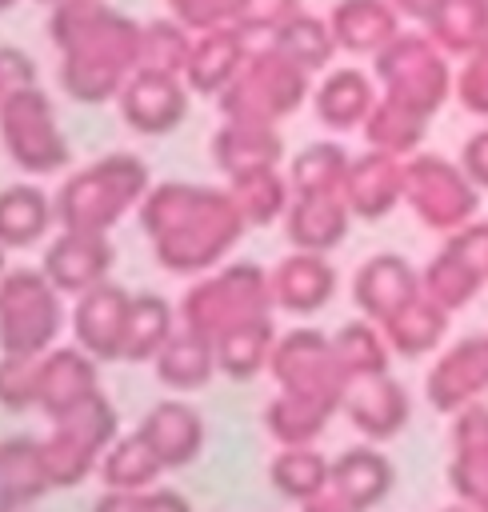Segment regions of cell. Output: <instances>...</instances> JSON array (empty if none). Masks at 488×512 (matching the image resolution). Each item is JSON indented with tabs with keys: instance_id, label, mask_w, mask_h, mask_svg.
I'll return each mask as SVG.
<instances>
[{
	"instance_id": "obj_1",
	"label": "cell",
	"mask_w": 488,
	"mask_h": 512,
	"mask_svg": "<svg viewBox=\"0 0 488 512\" xmlns=\"http://www.w3.org/2000/svg\"><path fill=\"white\" fill-rule=\"evenodd\" d=\"M136 220L156 264L176 276L212 272L248 232V220L228 188L192 180L152 184L136 208Z\"/></svg>"
},
{
	"instance_id": "obj_2",
	"label": "cell",
	"mask_w": 488,
	"mask_h": 512,
	"mask_svg": "<svg viewBox=\"0 0 488 512\" xmlns=\"http://www.w3.org/2000/svg\"><path fill=\"white\" fill-rule=\"evenodd\" d=\"M56 80L76 104H108L140 68V20L108 0H60L44 24Z\"/></svg>"
},
{
	"instance_id": "obj_3",
	"label": "cell",
	"mask_w": 488,
	"mask_h": 512,
	"mask_svg": "<svg viewBox=\"0 0 488 512\" xmlns=\"http://www.w3.org/2000/svg\"><path fill=\"white\" fill-rule=\"evenodd\" d=\"M152 188V172L136 152H108L92 164L64 176L56 188V224L60 228H88L112 232L128 212L140 208L144 192Z\"/></svg>"
},
{
	"instance_id": "obj_4",
	"label": "cell",
	"mask_w": 488,
	"mask_h": 512,
	"mask_svg": "<svg viewBox=\"0 0 488 512\" xmlns=\"http://www.w3.org/2000/svg\"><path fill=\"white\" fill-rule=\"evenodd\" d=\"M260 312H276V308H272L268 268H260L252 260L216 264L180 300V324L208 340L216 332H224L228 324H236L244 316H260Z\"/></svg>"
},
{
	"instance_id": "obj_5",
	"label": "cell",
	"mask_w": 488,
	"mask_h": 512,
	"mask_svg": "<svg viewBox=\"0 0 488 512\" xmlns=\"http://www.w3.org/2000/svg\"><path fill=\"white\" fill-rule=\"evenodd\" d=\"M308 96V68H300L292 56H284L276 44L252 48L232 84L216 96L220 116H240V120H284L288 112L300 108Z\"/></svg>"
},
{
	"instance_id": "obj_6",
	"label": "cell",
	"mask_w": 488,
	"mask_h": 512,
	"mask_svg": "<svg viewBox=\"0 0 488 512\" xmlns=\"http://www.w3.org/2000/svg\"><path fill=\"white\" fill-rule=\"evenodd\" d=\"M0 144L4 156L28 176H52L72 160L56 104L40 84H28L0 104Z\"/></svg>"
},
{
	"instance_id": "obj_7",
	"label": "cell",
	"mask_w": 488,
	"mask_h": 512,
	"mask_svg": "<svg viewBox=\"0 0 488 512\" xmlns=\"http://www.w3.org/2000/svg\"><path fill=\"white\" fill-rule=\"evenodd\" d=\"M60 296L44 268H8L0 280V352H48L64 328Z\"/></svg>"
},
{
	"instance_id": "obj_8",
	"label": "cell",
	"mask_w": 488,
	"mask_h": 512,
	"mask_svg": "<svg viewBox=\"0 0 488 512\" xmlns=\"http://www.w3.org/2000/svg\"><path fill=\"white\" fill-rule=\"evenodd\" d=\"M116 440V408L104 392L52 420V436L44 440V464L52 488H76L92 468H100L104 448Z\"/></svg>"
},
{
	"instance_id": "obj_9",
	"label": "cell",
	"mask_w": 488,
	"mask_h": 512,
	"mask_svg": "<svg viewBox=\"0 0 488 512\" xmlns=\"http://www.w3.org/2000/svg\"><path fill=\"white\" fill-rule=\"evenodd\" d=\"M272 380L280 384V392H300V396H316L332 408H340L348 376L336 360L332 336L320 328H288L276 336L272 344V360H268Z\"/></svg>"
},
{
	"instance_id": "obj_10",
	"label": "cell",
	"mask_w": 488,
	"mask_h": 512,
	"mask_svg": "<svg viewBox=\"0 0 488 512\" xmlns=\"http://www.w3.org/2000/svg\"><path fill=\"white\" fill-rule=\"evenodd\" d=\"M404 200L432 232H456L476 216V192L468 176L432 156L404 164Z\"/></svg>"
},
{
	"instance_id": "obj_11",
	"label": "cell",
	"mask_w": 488,
	"mask_h": 512,
	"mask_svg": "<svg viewBox=\"0 0 488 512\" xmlns=\"http://www.w3.org/2000/svg\"><path fill=\"white\" fill-rule=\"evenodd\" d=\"M192 88L176 72H156V68H136L128 84L116 96L120 120L136 136H168L188 120Z\"/></svg>"
},
{
	"instance_id": "obj_12",
	"label": "cell",
	"mask_w": 488,
	"mask_h": 512,
	"mask_svg": "<svg viewBox=\"0 0 488 512\" xmlns=\"http://www.w3.org/2000/svg\"><path fill=\"white\" fill-rule=\"evenodd\" d=\"M424 396L444 416L464 404L488 400V332H472L448 344L424 376Z\"/></svg>"
},
{
	"instance_id": "obj_13",
	"label": "cell",
	"mask_w": 488,
	"mask_h": 512,
	"mask_svg": "<svg viewBox=\"0 0 488 512\" xmlns=\"http://www.w3.org/2000/svg\"><path fill=\"white\" fill-rule=\"evenodd\" d=\"M340 416H348V424L364 440L388 444L408 428L412 396H408V388L400 380H392V372L360 376V380H348L344 400H340Z\"/></svg>"
},
{
	"instance_id": "obj_14",
	"label": "cell",
	"mask_w": 488,
	"mask_h": 512,
	"mask_svg": "<svg viewBox=\"0 0 488 512\" xmlns=\"http://www.w3.org/2000/svg\"><path fill=\"white\" fill-rule=\"evenodd\" d=\"M116 260V248L108 240V232H88V228H60L40 260L44 276L64 292V296H80L88 288H96L100 280H108Z\"/></svg>"
},
{
	"instance_id": "obj_15",
	"label": "cell",
	"mask_w": 488,
	"mask_h": 512,
	"mask_svg": "<svg viewBox=\"0 0 488 512\" xmlns=\"http://www.w3.org/2000/svg\"><path fill=\"white\" fill-rule=\"evenodd\" d=\"M128 316H132V292L112 284V280H100L96 288L76 296L72 336L88 356L120 360L124 356V336H128Z\"/></svg>"
},
{
	"instance_id": "obj_16",
	"label": "cell",
	"mask_w": 488,
	"mask_h": 512,
	"mask_svg": "<svg viewBox=\"0 0 488 512\" xmlns=\"http://www.w3.org/2000/svg\"><path fill=\"white\" fill-rule=\"evenodd\" d=\"M268 288H272V308L288 316H316L320 308L332 304L340 276L328 260V252H304L292 248L276 268H268Z\"/></svg>"
},
{
	"instance_id": "obj_17",
	"label": "cell",
	"mask_w": 488,
	"mask_h": 512,
	"mask_svg": "<svg viewBox=\"0 0 488 512\" xmlns=\"http://www.w3.org/2000/svg\"><path fill=\"white\" fill-rule=\"evenodd\" d=\"M420 292H424L420 288V272L396 252L368 256L352 276V304L360 308V316H368L376 324H388Z\"/></svg>"
},
{
	"instance_id": "obj_18",
	"label": "cell",
	"mask_w": 488,
	"mask_h": 512,
	"mask_svg": "<svg viewBox=\"0 0 488 512\" xmlns=\"http://www.w3.org/2000/svg\"><path fill=\"white\" fill-rule=\"evenodd\" d=\"M136 436L156 452V460L168 468H188L200 452H204V416L184 404V400H160L152 404L140 424H136Z\"/></svg>"
},
{
	"instance_id": "obj_19",
	"label": "cell",
	"mask_w": 488,
	"mask_h": 512,
	"mask_svg": "<svg viewBox=\"0 0 488 512\" xmlns=\"http://www.w3.org/2000/svg\"><path fill=\"white\" fill-rule=\"evenodd\" d=\"M252 44L236 24H216L192 36V52L184 64V80L192 88V96H220L232 76L240 72V64L248 60Z\"/></svg>"
},
{
	"instance_id": "obj_20",
	"label": "cell",
	"mask_w": 488,
	"mask_h": 512,
	"mask_svg": "<svg viewBox=\"0 0 488 512\" xmlns=\"http://www.w3.org/2000/svg\"><path fill=\"white\" fill-rule=\"evenodd\" d=\"M340 196L348 200L352 216H360V220H380V216H388V212L404 200V164H400V156L372 148L368 156L348 160Z\"/></svg>"
},
{
	"instance_id": "obj_21",
	"label": "cell",
	"mask_w": 488,
	"mask_h": 512,
	"mask_svg": "<svg viewBox=\"0 0 488 512\" xmlns=\"http://www.w3.org/2000/svg\"><path fill=\"white\" fill-rule=\"evenodd\" d=\"M352 208L340 192H292L284 212V232L292 248L304 252H332L348 240Z\"/></svg>"
},
{
	"instance_id": "obj_22",
	"label": "cell",
	"mask_w": 488,
	"mask_h": 512,
	"mask_svg": "<svg viewBox=\"0 0 488 512\" xmlns=\"http://www.w3.org/2000/svg\"><path fill=\"white\" fill-rule=\"evenodd\" d=\"M96 356H88L80 344L76 348H48L40 356V412L48 420L68 416L84 400H92L100 388L96 380Z\"/></svg>"
},
{
	"instance_id": "obj_23",
	"label": "cell",
	"mask_w": 488,
	"mask_h": 512,
	"mask_svg": "<svg viewBox=\"0 0 488 512\" xmlns=\"http://www.w3.org/2000/svg\"><path fill=\"white\" fill-rule=\"evenodd\" d=\"M284 140L276 132V124L268 120H240V116H224L220 128L208 140V156L224 176L248 172V168H268L280 164Z\"/></svg>"
},
{
	"instance_id": "obj_24",
	"label": "cell",
	"mask_w": 488,
	"mask_h": 512,
	"mask_svg": "<svg viewBox=\"0 0 488 512\" xmlns=\"http://www.w3.org/2000/svg\"><path fill=\"white\" fill-rule=\"evenodd\" d=\"M356 512H372L376 504H384V496L396 484V464L388 460V452H380L372 440L356 444L348 452H340L332 460V480H328Z\"/></svg>"
},
{
	"instance_id": "obj_25",
	"label": "cell",
	"mask_w": 488,
	"mask_h": 512,
	"mask_svg": "<svg viewBox=\"0 0 488 512\" xmlns=\"http://www.w3.org/2000/svg\"><path fill=\"white\" fill-rule=\"evenodd\" d=\"M272 344H276V320H272V312L244 316V320H236V324H228L224 332L212 336L216 368L228 380H252L260 372H268Z\"/></svg>"
},
{
	"instance_id": "obj_26",
	"label": "cell",
	"mask_w": 488,
	"mask_h": 512,
	"mask_svg": "<svg viewBox=\"0 0 488 512\" xmlns=\"http://www.w3.org/2000/svg\"><path fill=\"white\" fill-rule=\"evenodd\" d=\"M44 492H52L44 440H32V436L0 440V512L32 508Z\"/></svg>"
},
{
	"instance_id": "obj_27",
	"label": "cell",
	"mask_w": 488,
	"mask_h": 512,
	"mask_svg": "<svg viewBox=\"0 0 488 512\" xmlns=\"http://www.w3.org/2000/svg\"><path fill=\"white\" fill-rule=\"evenodd\" d=\"M56 224V200L32 184H8L0 188V244L4 248H32L40 244Z\"/></svg>"
},
{
	"instance_id": "obj_28",
	"label": "cell",
	"mask_w": 488,
	"mask_h": 512,
	"mask_svg": "<svg viewBox=\"0 0 488 512\" xmlns=\"http://www.w3.org/2000/svg\"><path fill=\"white\" fill-rule=\"evenodd\" d=\"M152 372L172 392H196V388H204L212 380V372H220L216 368V348H212L208 336H200V332L180 324V332H172L168 344L156 352Z\"/></svg>"
},
{
	"instance_id": "obj_29",
	"label": "cell",
	"mask_w": 488,
	"mask_h": 512,
	"mask_svg": "<svg viewBox=\"0 0 488 512\" xmlns=\"http://www.w3.org/2000/svg\"><path fill=\"white\" fill-rule=\"evenodd\" d=\"M448 324H452V312L440 308L432 296L420 292L412 304H404V308H400L388 324H380V328L388 332V344H392L396 356L420 360V356H428V352H436V348L444 344Z\"/></svg>"
},
{
	"instance_id": "obj_30",
	"label": "cell",
	"mask_w": 488,
	"mask_h": 512,
	"mask_svg": "<svg viewBox=\"0 0 488 512\" xmlns=\"http://www.w3.org/2000/svg\"><path fill=\"white\" fill-rule=\"evenodd\" d=\"M340 408L316 400V396H300V392H280L264 404V432L288 448V444H316L320 432L328 428V420Z\"/></svg>"
},
{
	"instance_id": "obj_31",
	"label": "cell",
	"mask_w": 488,
	"mask_h": 512,
	"mask_svg": "<svg viewBox=\"0 0 488 512\" xmlns=\"http://www.w3.org/2000/svg\"><path fill=\"white\" fill-rule=\"evenodd\" d=\"M228 192L232 200L240 204L248 228H264V224H276L284 220L288 204H292V184L288 176L268 164V168H248V172H236L228 176Z\"/></svg>"
},
{
	"instance_id": "obj_32",
	"label": "cell",
	"mask_w": 488,
	"mask_h": 512,
	"mask_svg": "<svg viewBox=\"0 0 488 512\" xmlns=\"http://www.w3.org/2000/svg\"><path fill=\"white\" fill-rule=\"evenodd\" d=\"M328 480H332V460L316 444H288L276 448V456L268 460V484L292 504H304L308 496L328 488Z\"/></svg>"
},
{
	"instance_id": "obj_33",
	"label": "cell",
	"mask_w": 488,
	"mask_h": 512,
	"mask_svg": "<svg viewBox=\"0 0 488 512\" xmlns=\"http://www.w3.org/2000/svg\"><path fill=\"white\" fill-rule=\"evenodd\" d=\"M332 348H336V360L344 368L348 380H360V376H380L392 368V344H388V332L360 316V320H348L332 332Z\"/></svg>"
},
{
	"instance_id": "obj_34",
	"label": "cell",
	"mask_w": 488,
	"mask_h": 512,
	"mask_svg": "<svg viewBox=\"0 0 488 512\" xmlns=\"http://www.w3.org/2000/svg\"><path fill=\"white\" fill-rule=\"evenodd\" d=\"M420 288H424V296H432L440 308L460 312V308H468V304L480 296V288H488V280H484L452 244H444V248L420 268Z\"/></svg>"
},
{
	"instance_id": "obj_35",
	"label": "cell",
	"mask_w": 488,
	"mask_h": 512,
	"mask_svg": "<svg viewBox=\"0 0 488 512\" xmlns=\"http://www.w3.org/2000/svg\"><path fill=\"white\" fill-rule=\"evenodd\" d=\"M176 332V312L160 292H132V316H128V336H124V356L128 364H148L156 352L168 344Z\"/></svg>"
},
{
	"instance_id": "obj_36",
	"label": "cell",
	"mask_w": 488,
	"mask_h": 512,
	"mask_svg": "<svg viewBox=\"0 0 488 512\" xmlns=\"http://www.w3.org/2000/svg\"><path fill=\"white\" fill-rule=\"evenodd\" d=\"M164 464L156 460V452L132 432V436H116L104 456H100V480L104 488H124V492H148L156 488Z\"/></svg>"
},
{
	"instance_id": "obj_37",
	"label": "cell",
	"mask_w": 488,
	"mask_h": 512,
	"mask_svg": "<svg viewBox=\"0 0 488 512\" xmlns=\"http://www.w3.org/2000/svg\"><path fill=\"white\" fill-rule=\"evenodd\" d=\"M316 116H320V124H328V128H356V124H364L368 120V112L376 108L372 104V84L360 76V72H352V68H344V72H332L320 88H316Z\"/></svg>"
},
{
	"instance_id": "obj_38",
	"label": "cell",
	"mask_w": 488,
	"mask_h": 512,
	"mask_svg": "<svg viewBox=\"0 0 488 512\" xmlns=\"http://www.w3.org/2000/svg\"><path fill=\"white\" fill-rule=\"evenodd\" d=\"M192 28H184L176 16H152L140 20V68L176 72L184 76L188 52H192Z\"/></svg>"
},
{
	"instance_id": "obj_39",
	"label": "cell",
	"mask_w": 488,
	"mask_h": 512,
	"mask_svg": "<svg viewBox=\"0 0 488 512\" xmlns=\"http://www.w3.org/2000/svg\"><path fill=\"white\" fill-rule=\"evenodd\" d=\"M332 36L348 52H372L388 40V12L376 0H344L332 12Z\"/></svg>"
},
{
	"instance_id": "obj_40",
	"label": "cell",
	"mask_w": 488,
	"mask_h": 512,
	"mask_svg": "<svg viewBox=\"0 0 488 512\" xmlns=\"http://www.w3.org/2000/svg\"><path fill=\"white\" fill-rule=\"evenodd\" d=\"M344 172H348L344 148L320 140V144H308V148L292 160L288 184H292V192H340Z\"/></svg>"
},
{
	"instance_id": "obj_41",
	"label": "cell",
	"mask_w": 488,
	"mask_h": 512,
	"mask_svg": "<svg viewBox=\"0 0 488 512\" xmlns=\"http://www.w3.org/2000/svg\"><path fill=\"white\" fill-rule=\"evenodd\" d=\"M364 132H368V144L372 148L392 152V156H404L420 140V112H412V108H404L396 100H384V104H376L368 112Z\"/></svg>"
},
{
	"instance_id": "obj_42",
	"label": "cell",
	"mask_w": 488,
	"mask_h": 512,
	"mask_svg": "<svg viewBox=\"0 0 488 512\" xmlns=\"http://www.w3.org/2000/svg\"><path fill=\"white\" fill-rule=\"evenodd\" d=\"M332 28H324L320 20H312V16H288L276 32H272V44L284 52V56H292L300 68H320L324 60H328V52H332Z\"/></svg>"
},
{
	"instance_id": "obj_43",
	"label": "cell",
	"mask_w": 488,
	"mask_h": 512,
	"mask_svg": "<svg viewBox=\"0 0 488 512\" xmlns=\"http://www.w3.org/2000/svg\"><path fill=\"white\" fill-rule=\"evenodd\" d=\"M40 356L0 352V404L8 412L40 408Z\"/></svg>"
},
{
	"instance_id": "obj_44",
	"label": "cell",
	"mask_w": 488,
	"mask_h": 512,
	"mask_svg": "<svg viewBox=\"0 0 488 512\" xmlns=\"http://www.w3.org/2000/svg\"><path fill=\"white\" fill-rule=\"evenodd\" d=\"M448 488L460 504L488 512V452L480 456H452L448 460Z\"/></svg>"
},
{
	"instance_id": "obj_45",
	"label": "cell",
	"mask_w": 488,
	"mask_h": 512,
	"mask_svg": "<svg viewBox=\"0 0 488 512\" xmlns=\"http://www.w3.org/2000/svg\"><path fill=\"white\" fill-rule=\"evenodd\" d=\"M300 0H236L232 24L252 40V36H272L288 16H296Z\"/></svg>"
},
{
	"instance_id": "obj_46",
	"label": "cell",
	"mask_w": 488,
	"mask_h": 512,
	"mask_svg": "<svg viewBox=\"0 0 488 512\" xmlns=\"http://www.w3.org/2000/svg\"><path fill=\"white\" fill-rule=\"evenodd\" d=\"M164 8H168V16H176L184 28L204 32V28H216V24H232L236 0H164Z\"/></svg>"
},
{
	"instance_id": "obj_47",
	"label": "cell",
	"mask_w": 488,
	"mask_h": 512,
	"mask_svg": "<svg viewBox=\"0 0 488 512\" xmlns=\"http://www.w3.org/2000/svg\"><path fill=\"white\" fill-rule=\"evenodd\" d=\"M28 84H40L36 80V60L16 44H0V104L8 96H16L20 88H28Z\"/></svg>"
},
{
	"instance_id": "obj_48",
	"label": "cell",
	"mask_w": 488,
	"mask_h": 512,
	"mask_svg": "<svg viewBox=\"0 0 488 512\" xmlns=\"http://www.w3.org/2000/svg\"><path fill=\"white\" fill-rule=\"evenodd\" d=\"M92 512H144V492H124V488H108Z\"/></svg>"
},
{
	"instance_id": "obj_49",
	"label": "cell",
	"mask_w": 488,
	"mask_h": 512,
	"mask_svg": "<svg viewBox=\"0 0 488 512\" xmlns=\"http://www.w3.org/2000/svg\"><path fill=\"white\" fill-rule=\"evenodd\" d=\"M144 512H192V504L176 488H148L144 492Z\"/></svg>"
},
{
	"instance_id": "obj_50",
	"label": "cell",
	"mask_w": 488,
	"mask_h": 512,
	"mask_svg": "<svg viewBox=\"0 0 488 512\" xmlns=\"http://www.w3.org/2000/svg\"><path fill=\"white\" fill-rule=\"evenodd\" d=\"M464 168H468V176H472L476 184L488 188V136H476V140L464 148Z\"/></svg>"
},
{
	"instance_id": "obj_51",
	"label": "cell",
	"mask_w": 488,
	"mask_h": 512,
	"mask_svg": "<svg viewBox=\"0 0 488 512\" xmlns=\"http://www.w3.org/2000/svg\"><path fill=\"white\" fill-rule=\"evenodd\" d=\"M300 512H356V508H352V504H348V500L328 484V488H320L316 496H308V500L300 504Z\"/></svg>"
},
{
	"instance_id": "obj_52",
	"label": "cell",
	"mask_w": 488,
	"mask_h": 512,
	"mask_svg": "<svg viewBox=\"0 0 488 512\" xmlns=\"http://www.w3.org/2000/svg\"><path fill=\"white\" fill-rule=\"evenodd\" d=\"M440 512H476V508H468V504H460V500H452L448 508H440Z\"/></svg>"
},
{
	"instance_id": "obj_53",
	"label": "cell",
	"mask_w": 488,
	"mask_h": 512,
	"mask_svg": "<svg viewBox=\"0 0 488 512\" xmlns=\"http://www.w3.org/2000/svg\"><path fill=\"white\" fill-rule=\"evenodd\" d=\"M4 252H8V248L0 244V280H4V272H8V264H4Z\"/></svg>"
},
{
	"instance_id": "obj_54",
	"label": "cell",
	"mask_w": 488,
	"mask_h": 512,
	"mask_svg": "<svg viewBox=\"0 0 488 512\" xmlns=\"http://www.w3.org/2000/svg\"><path fill=\"white\" fill-rule=\"evenodd\" d=\"M16 4H20V0H0V12H12Z\"/></svg>"
},
{
	"instance_id": "obj_55",
	"label": "cell",
	"mask_w": 488,
	"mask_h": 512,
	"mask_svg": "<svg viewBox=\"0 0 488 512\" xmlns=\"http://www.w3.org/2000/svg\"><path fill=\"white\" fill-rule=\"evenodd\" d=\"M12 512H32V508H12Z\"/></svg>"
}]
</instances>
